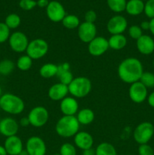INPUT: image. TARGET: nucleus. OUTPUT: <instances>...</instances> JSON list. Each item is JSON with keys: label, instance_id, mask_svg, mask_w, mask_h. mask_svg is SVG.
Instances as JSON below:
<instances>
[{"label": "nucleus", "instance_id": "38", "mask_svg": "<svg viewBox=\"0 0 154 155\" xmlns=\"http://www.w3.org/2000/svg\"><path fill=\"white\" fill-rule=\"evenodd\" d=\"M139 155H154V151L150 145L147 144L140 145L138 148Z\"/></svg>", "mask_w": 154, "mask_h": 155}, {"label": "nucleus", "instance_id": "1", "mask_svg": "<svg viewBox=\"0 0 154 155\" xmlns=\"http://www.w3.org/2000/svg\"><path fill=\"white\" fill-rule=\"evenodd\" d=\"M118 76L124 83L132 84L140 80L143 71V64L138 58H127L118 67Z\"/></svg>", "mask_w": 154, "mask_h": 155}, {"label": "nucleus", "instance_id": "43", "mask_svg": "<svg viewBox=\"0 0 154 155\" xmlns=\"http://www.w3.org/2000/svg\"><path fill=\"white\" fill-rule=\"evenodd\" d=\"M36 3H37V6H39V8H47V6L49 4V2L48 0H38Z\"/></svg>", "mask_w": 154, "mask_h": 155}, {"label": "nucleus", "instance_id": "29", "mask_svg": "<svg viewBox=\"0 0 154 155\" xmlns=\"http://www.w3.org/2000/svg\"><path fill=\"white\" fill-rule=\"evenodd\" d=\"M15 68V64L10 59H4L0 61V74L8 76L11 74Z\"/></svg>", "mask_w": 154, "mask_h": 155}, {"label": "nucleus", "instance_id": "28", "mask_svg": "<svg viewBox=\"0 0 154 155\" xmlns=\"http://www.w3.org/2000/svg\"><path fill=\"white\" fill-rule=\"evenodd\" d=\"M32 65H33V59L29 57L27 54L21 55V57L18 58L16 64L17 68L22 71H29L32 68Z\"/></svg>", "mask_w": 154, "mask_h": 155}, {"label": "nucleus", "instance_id": "45", "mask_svg": "<svg viewBox=\"0 0 154 155\" xmlns=\"http://www.w3.org/2000/svg\"><path fill=\"white\" fill-rule=\"evenodd\" d=\"M82 155H95V150L92 148L84 150V151H82Z\"/></svg>", "mask_w": 154, "mask_h": 155}, {"label": "nucleus", "instance_id": "9", "mask_svg": "<svg viewBox=\"0 0 154 155\" xmlns=\"http://www.w3.org/2000/svg\"><path fill=\"white\" fill-rule=\"evenodd\" d=\"M25 150L29 155H45L47 147L42 138L34 136L27 139Z\"/></svg>", "mask_w": 154, "mask_h": 155}, {"label": "nucleus", "instance_id": "11", "mask_svg": "<svg viewBox=\"0 0 154 155\" xmlns=\"http://www.w3.org/2000/svg\"><path fill=\"white\" fill-rule=\"evenodd\" d=\"M128 27L126 18L120 15H114L108 21L107 29L111 35L122 34Z\"/></svg>", "mask_w": 154, "mask_h": 155}, {"label": "nucleus", "instance_id": "48", "mask_svg": "<svg viewBox=\"0 0 154 155\" xmlns=\"http://www.w3.org/2000/svg\"><path fill=\"white\" fill-rule=\"evenodd\" d=\"M19 155H29L28 153H27V151H26V150H23L22 151H21V153H20Z\"/></svg>", "mask_w": 154, "mask_h": 155}, {"label": "nucleus", "instance_id": "41", "mask_svg": "<svg viewBox=\"0 0 154 155\" xmlns=\"http://www.w3.org/2000/svg\"><path fill=\"white\" fill-rule=\"evenodd\" d=\"M19 125L22 127H27L29 125H30L28 117H25L21 118V119L20 120Z\"/></svg>", "mask_w": 154, "mask_h": 155}, {"label": "nucleus", "instance_id": "3", "mask_svg": "<svg viewBox=\"0 0 154 155\" xmlns=\"http://www.w3.org/2000/svg\"><path fill=\"white\" fill-rule=\"evenodd\" d=\"M0 107L9 114H20L25 108L24 101L21 97L12 93H5L0 98Z\"/></svg>", "mask_w": 154, "mask_h": 155}, {"label": "nucleus", "instance_id": "14", "mask_svg": "<svg viewBox=\"0 0 154 155\" xmlns=\"http://www.w3.org/2000/svg\"><path fill=\"white\" fill-rule=\"evenodd\" d=\"M78 36L82 42L88 44L97 36V27L95 24L86 21L81 23L78 27Z\"/></svg>", "mask_w": 154, "mask_h": 155}, {"label": "nucleus", "instance_id": "49", "mask_svg": "<svg viewBox=\"0 0 154 155\" xmlns=\"http://www.w3.org/2000/svg\"><path fill=\"white\" fill-rule=\"evenodd\" d=\"M2 95H3V94H2V87L0 86V98H1V96Z\"/></svg>", "mask_w": 154, "mask_h": 155}, {"label": "nucleus", "instance_id": "37", "mask_svg": "<svg viewBox=\"0 0 154 155\" xmlns=\"http://www.w3.org/2000/svg\"><path fill=\"white\" fill-rule=\"evenodd\" d=\"M19 6L21 9L24 11H30L37 6V3L35 0H21Z\"/></svg>", "mask_w": 154, "mask_h": 155}, {"label": "nucleus", "instance_id": "22", "mask_svg": "<svg viewBox=\"0 0 154 155\" xmlns=\"http://www.w3.org/2000/svg\"><path fill=\"white\" fill-rule=\"evenodd\" d=\"M75 117H76L77 120L79 121V124L88 125V124H91L93 122L94 120H95V115L91 109L85 107V108L79 110Z\"/></svg>", "mask_w": 154, "mask_h": 155}, {"label": "nucleus", "instance_id": "19", "mask_svg": "<svg viewBox=\"0 0 154 155\" xmlns=\"http://www.w3.org/2000/svg\"><path fill=\"white\" fill-rule=\"evenodd\" d=\"M74 144L75 147L84 151V150L92 148L94 144V139L91 135L87 132H78L74 136Z\"/></svg>", "mask_w": 154, "mask_h": 155}, {"label": "nucleus", "instance_id": "8", "mask_svg": "<svg viewBox=\"0 0 154 155\" xmlns=\"http://www.w3.org/2000/svg\"><path fill=\"white\" fill-rule=\"evenodd\" d=\"M8 41L11 49L17 53H22L26 51L30 42L27 35L21 31L12 33L9 36Z\"/></svg>", "mask_w": 154, "mask_h": 155}, {"label": "nucleus", "instance_id": "31", "mask_svg": "<svg viewBox=\"0 0 154 155\" xmlns=\"http://www.w3.org/2000/svg\"><path fill=\"white\" fill-rule=\"evenodd\" d=\"M139 81L146 88L154 87V74L151 72H143Z\"/></svg>", "mask_w": 154, "mask_h": 155}, {"label": "nucleus", "instance_id": "30", "mask_svg": "<svg viewBox=\"0 0 154 155\" xmlns=\"http://www.w3.org/2000/svg\"><path fill=\"white\" fill-rule=\"evenodd\" d=\"M5 24L10 30L18 28L21 23V17L15 13H11L8 15L5 20Z\"/></svg>", "mask_w": 154, "mask_h": 155}, {"label": "nucleus", "instance_id": "44", "mask_svg": "<svg viewBox=\"0 0 154 155\" xmlns=\"http://www.w3.org/2000/svg\"><path fill=\"white\" fill-rule=\"evenodd\" d=\"M140 27L142 30H149V21H142L140 23Z\"/></svg>", "mask_w": 154, "mask_h": 155}, {"label": "nucleus", "instance_id": "15", "mask_svg": "<svg viewBox=\"0 0 154 155\" xmlns=\"http://www.w3.org/2000/svg\"><path fill=\"white\" fill-rule=\"evenodd\" d=\"M19 124L14 118L7 117L0 120V134L6 138L16 136L19 130Z\"/></svg>", "mask_w": 154, "mask_h": 155}, {"label": "nucleus", "instance_id": "36", "mask_svg": "<svg viewBox=\"0 0 154 155\" xmlns=\"http://www.w3.org/2000/svg\"><path fill=\"white\" fill-rule=\"evenodd\" d=\"M143 12L149 19L154 18V0H147L144 3Z\"/></svg>", "mask_w": 154, "mask_h": 155}, {"label": "nucleus", "instance_id": "17", "mask_svg": "<svg viewBox=\"0 0 154 155\" xmlns=\"http://www.w3.org/2000/svg\"><path fill=\"white\" fill-rule=\"evenodd\" d=\"M60 111L64 116H75L79 111V103L74 97H67L60 101Z\"/></svg>", "mask_w": 154, "mask_h": 155}, {"label": "nucleus", "instance_id": "35", "mask_svg": "<svg viewBox=\"0 0 154 155\" xmlns=\"http://www.w3.org/2000/svg\"><path fill=\"white\" fill-rule=\"evenodd\" d=\"M128 33L131 39L137 40L143 35V30H141L140 26L132 25L128 28Z\"/></svg>", "mask_w": 154, "mask_h": 155}, {"label": "nucleus", "instance_id": "20", "mask_svg": "<svg viewBox=\"0 0 154 155\" xmlns=\"http://www.w3.org/2000/svg\"><path fill=\"white\" fill-rule=\"evenodd\" d=\"M69 93L68 86L60 83H55L49 88L48 92V95L49 98L52 101H61L66 98Z\"/></svg>", "mask_w": 154, "mask_h": 155}, {"label": "nucleus", "instance_id": "46", "mask_svg": "<svg viewBox=\"0 0 154 155\" xmlns=\"http://www.w3.org/2000/svg\"><path fill=\"white\" fill-rule=\"evenodd\" d=\"M149 31L154 36V18L150 19L149 21Z\"/></svg>", "mask_w": 154, "mask_h": 155}, {"label": "nucleus", "instance_id": "39", "mask_svg": "<svg viewBox=\"0 0 154 155\" xmlns=\"http://www.w3.org/2000/svg\"><path fill=\"white\" fill-rule=\"evenodd\" d=\"M97 20V14L95 11L88 10L85 15V21L86 22L95 24Z\"/></svg>", "mask_w": 154, "mask_h": 155}, {"label": "nucleus", "instance_id": "52", "mask_svg": "<svg viewBox=\"0 0 154 155\" xmlns=\"http://www.w3.org/2000/svg\"><path fill=\"white\" fill-rule=\"evenodd\" d=\"M141 1L143 2V1H147V0H141Z\"/></svg>", "mask_w": 154, "mask_h": 155}, {"label": "nucleus", "instance_id": "50", "mask_svg": "<svg viewBox=\"0 0 154 155\" xmlns=\"http://www.w3.org/2000/svg\"><path fill=\"white\" fill-rule=\"evenodd\" d=\"M54 155H60V153H58V154H54Z\"/></svg>", "mask_w": 154, "mask_h": 155}, {"label": "nucleus", "instance_id": "47", "mask_svg": "<svg viewBox=\"0 0 154 155\" xmlns=\"http://www.w3.org/2000/svg\"><path fill=\"white\" fill-rule=\"evenodd\" d=\"M0 155H8L7 151L5 148L4 145H0Z\"/></svg>", "mask_w": 154, "mask_h": 155}, {"label": "nucleus", "instance_id": "40", "mask_svg": "<svg viewBox=\"0 0 154 155\" xmlns=\"http://www.w3.org/2000/svg\"><path fill=\"white\" fill-rule=\"evenodd\" d=\"M57 68H58V70H57V74L63 72V71H70V64L69 63H67V62H63V63L57 65Z\"/></svg>", "mask_w": 154, "mask_h": 155}, {"label": "nucleus", "instance_id": "2", "mask_svg": "<svg viewBox=\"0 0 154 155\" xmlns=\"http://www.w3.org/2000/svg\"><path fill=\"white\" fill-rule=\"evenodd\" d=\"M80 124L75 116H64L57 120L55 131L59 136L70 138L75 136L79 130Z\"/></svg>", "mask_w": 154, "mask_h": 155}, {"label": "nucleus", "instance_id": "12", "mask_svg": "<svg viewBox=\"0 0 154 155\" xmlns=\"http://www.w3.org/2000/svg\"><path fill=\"white\" fill-rule=\"evenodd\" d=\"M110 48L108 39L103 36H96L88 45V50L91 55L99 57L103 55Z\"/></svg>", "mask_w": 154, "mask_h": 155}, {"label": "nucleus", "instance_id": "54", "mask_svg": "<svg viewBox=\"0 0 154 155\" xmlns=\"http://www.w3.org/2000/svg\"><path fill=\"white\" fill-rule=\"evenodd\" d=\"M0 109H1V107H0Z\"/></svg>", "mask_w": 154, "mask_h": 155}, {"label": "nucleus", "instance_id": "5", "mask_svg": "<svg viewBox=\"0 0 154 155\" xmlns=\"http://www.w3.org/2000/svg\"><path fill=\"white\" fill-rule=\"evenodd\" d=\"M49 46L47 41L38 38L30 41L26 50V53L33 60H38L46 55Z\"/></svg>", "mask_w": 154, "mask_h": 155}, {"label": "nucleus", "instance_id": "34", "mask_svg": "<svg viewBox=\"0 0 154 155\" xmlns=\"http://www.w3.org/2000/svg\"><path fill=\"white\" fill-rule=\"evenodd\" d=\"M10 30L4 22H0V44L4 43L8 40L11 35Z\"/></svg>", "mask_w": 154, "mask_h": 155}, {"label": "nucleus", "instance_id": "7", "mask_svg": "<svg viewBox=\"0 0 154 155\" xmlns=\"http://www.w3.org/2000/svg\"><path fill=\"white\" fill-rule=\"evenodd\" d=\"M27 117L30 125L36 128H40L47 124L49 118V113L43 106H36L29 112Z\"/></svg>", "mask_w": 154, "mask_h": 155}, {"label": "nucleus", "instance_id": "42", "mask_svg": "<svg viewBox=\"0 0 154 155\" xmlns=\"http://www.w3.org/2000/svg\"><path fill=\"white\" fill-rule=\"evenodd\" d=\"M147 102L150 107H154V92H151L147 96Z\"/></svg>", "mask_w": 154, "mask_h": 155}, {"label": "nucleus", "instance_id": "27", "mask_svg": "<svg viewBox=\"0 0 154 155\" xmlns=\"http://www.w3.org/2000/svg\"><path fill=\"white\" fill-rule=\"evenodd\" d=\"M107 5L115 13H121L125 11L126 0H107Z\"/></svg>", "mask_w": 154, "mask_h": 155}, {"label": "nucleus", "instance_id": "51", "mask_svg": "<svg viewBox=\"0 0 154 155\" xmlns=\"http://www.w3.org/2000/svg\"><path fill=\"white\" fill-rule=\"evenodd\" d=\"M152 65H153V68H154V59H153V61H152Z\"/></svg>", "mask_w": 154, "mask_h": 155}, {"label": "nucleus", "instance_id": "23", "mask_svg": "<svg viewBox=\"0 0 154 155\" xmlns=\"http://www.w3.org/2000/svg\"><path fill=\"white\" fill-rule=\"evenodd\" d=\"M109 47L113 50H122L126 46L127 38L123 34L112 35L108 39Z\"/></svg>", "mask_w": 154, "mask_h": 155}, {"label": "nucleus", "instance_id": "16", "mask_svg": "<svg viewBox=\"0 0 154 155\" xmlns=\"http://www.w3.org/2000/svg\"><path fill=\"white\" fill-rule=\"evenodd\" d=\"M4 147L8 155H19L24 150L22 140L17 135L6 138L4 142Z\"/></svg>", "mask_w": 154, "mask_h": 155}, {"label": "nucleus", "instance_id": "25", "mask_svg": "<svg viewBox=\"0 0 154 155\" xmlns=\"http://www.w3.org/2000/svg\"><path fill=\"white\" fill-rule=\"evenodd\" d=\"M95 155H117V151L112 144L102 142L97 146Z\"/></svg>", "mask_w": 154, "mask_h": 155}, {"label": "nucleus", "instance_id": "4", "mask_svg": "<svg viewBox=\"0 0 154 155\" xmlns=\"http://www.w3.org/2000/svg\"><path fill=\"white\" fill-rule=\"evenodd\" d=\"M91 82L85 77H75L68 85L69 93L75 98L86 97L91 92Z\"/></svg>", "mask_w": 154, "mask_h": 155}, {"label": "nucleus", "instance_id": "10", "mask_svg": "<svg viewBox=\"0 0 154 155\" xmlns=\"http://www.w3.org/2000/svg\"><path fill=\"white\" fill-rule=\"evenodd\" d=\"M128 95L133 102L140 104L147 98V88L143 86L140 81L135 82L130 85L128 89Z\"/></svg>", "mask_w": 154, "mask_h": 155}, {"label": "nucleus", "instance_id": "21", "mask_svg": "<svg viewBox=\"0 0 154 155\" xmlns=\"http://www.w3.org/2000/svg\"><path fill=\"white\" fill-rule=\"evenodd\" d=\"M144 2L141 0H129L127 2L125 11L131 16H137L143 12Z\"/></svg>", "mask_w": 154, "mask_h": 155}, {"label": "nucleus", "instance_id": "53", "mask_svg": "<svg viewBox=\"0 0 154 155\" xmlns=\"http://www.w3.org/2000/svg\"><path fill=\"white\" fill-rule=\"evenodd\" d=\"M125 155H130V154H125Z\"/></svg>", "mask_w": 154, "mask_h": 155}, {"label": "nucleus", "instance_id": "6", "mask_svg": "<svg viewBox=\"0 0 154 155\" xmlns=\"http://www.w3.org/2000/svg\"><path fill=\"white\" fill-rule=\"evenodd\" d=\"M154 135V127L151 123L143 122L136 127L133 133L134 141L139 145L147 144Z\"/></svg>", "mask_w": 154, "mask_h": 155}, {"label": "nucleus", "instance_id": "13", "mask_svg": "<svg viewBox=\"0 0 154 155\" xmlns=\"http://www.w3.org/2000/svg\"><path fill=\"white\" fill-rule=\"evenodd\" d=\"M46 14L50 21L55 23L62 21L66 15L63 5L57 1L49 2L46 8Z\"/></svg>", "mask_w": 154, "mask_h": 155}, {"label": "nucleus", "instance_id": "18", "mask_svg": "<svg viewBox=\"0 0 154 155\" xmlns=\"http://www.w3.org/2000/svg\"><path fill=\"white\" fill-rule=\"evenodd\" d=\"M137 48L140 54L149 55L154 51V39L149 35H142L136 42Z\"/></svg>", "mask_w": 154, "mask_h": 155}, {"label": "nucleus", "instance_id": "26", "mask_svg": "<svg viewBox=\"0 0 154 155\" xmlns=\"http://www.w3.org/2000/svg\"><path fill=\"white\" fill-rule=\"evenodd\" d=\"M61 22L63 27L68 30H74V29L78 28L79 26L81 24L79 18L75 15H66Z\"/></svg>", "mask_w": 154, "mask_h": 155}, {"label": "nucleus", "instance_id": "24", "mask_svg": "<svg viewBox=\"0 0 154 155\" xmlns=\"http://www.w3.org/2000/svg\"><path fill=\"white\" fill-rule=\"evenodd\" d=\"M57 65L52 63H47L42 65L39 69V74L45 79H50L51 77L57 76Z\"/></svg>", "mask_w": 154, "mask_h": 155}, {"label": "nucleus", "instance_id": "32", "mask_svg": "<svg viewBox=\"0 0 154 155\" xmlns=\"http://www.w3.org/2000/svg\"><path fill=\"white\" fill-rule=\"evenodd\" d=\"M57 77H58V80L60 83L63 85H66L68 86V85L74 79L73 75L70 71H63V72L59 73L57 74Z\"/></svg>", "mask_w": 154, "mask_h": 155}, {"label": "nucleus", "instance_id": "33", "mask_svg": "<svg viewBox=\"0 0 154 155\" xmlns=\"http://www.w3.org/2000/svg\"><path fill=\"white\" fill-rule=\"evenodd\" d=\"M60 155H76V148L75 145L69 142H65L60 148Z\"/></svg>", "mask_w": 154, "mask_h": 155}]
</instances>
